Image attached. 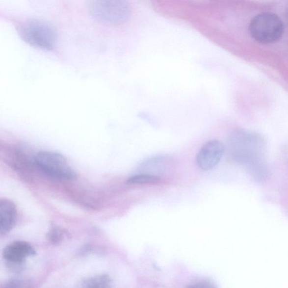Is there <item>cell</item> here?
I'll return each instance as SVG.
<instances>
[{"mask_svg":"<svg viewBox=\"0 0 288 288\" xmlns=\"http://www.w3.org/2000/svg\"><path fill=\"white\" fill-rule=\"evenodd\" d=\"M228 149L232 159L247 168L266 161V143L258 134L244 131L234 132L229 137Z\"/></svg>","mask_w":288,"mask_h":288,"instance_id":"6da1fadb","label":"cell"},{"mask_svg":"<svg viewBox=\"0 0 288 288\" xmlns=\"http://www.w3.org/2000/svg\"><path fill=\"white\" fill-rule=\"evenodd\" d=\"M19 36L32 47L52 51L57 43V34L53 26L44 21L29 19L16 26Z\"/></svg>","mask_w":288,"mask_h":288,"instance_id":"7a4b0ae2","label":"cell"},{"mask_svg":"<svg viewBox=\"0 0 288 288\" xmlns=\"http://www.w3.org/2000/svg\"><path fill=\"white\" fill-rule=\"evenodd\" d=\"M87 9L95 21L107 26L124 24L131 15V6L125 1H91Z\"/></svg>","mask_w":288,"mask_h":288,"instance_id":"3957f363","label":"cell"},{"mask_svg":"<svg viewBox=\"0 0 288 288\" xmlns=\"http://www.w3.org/2000/svg\"><path fill=\"white\" fill-rule=\"evenodd\" d=\"M249 33L257 42L262 44L275 43L283 36L284 26L282 19L277 15L266 12L252 19L249 26Z\"/></svg>","mask_w":288,"mask_h":288,"instance_id":"277c9868","label":"cell"},{"mask_svg":"<svg viewBox=\"0 0 288 288\" xmlns=\"http://www.w3.org/2000/svg\"><path fill=\"white\" fill-rule=\"evenodd\" d=\"M35 162L42 172L52 178L69 180L76 177L75 172L69 165L66 158L60 154L40 152L36 157Z\"/></svg>","mask_w":288,"mask_h":288,"instance_id":"5b68a950","label":"cell"},{"mask_svg":"<svg viewBox=\"0 0 288 288\" xmlns=\"http://www.w3.org/2000/svg\"><path fill=\"white\" fill-rule=\"evenodd\" d=\"M225 152L221 141L214 140L207 142L197 154V164L202 170L209 171L220 162Z\"/></svg>","mask_w":288,"mask_h":288,"instance_id":"8992f818","label":"cell"},{"mask_svg":"<svg viewBox=\"0 0 288 288\" xmlns=\"http://www.w3.org/2000/svg\"><path fill=\"white\" fill-rule=\"evenodd\" d=\"M17 210L14 203L8 199L0 200V233L1 235L9 233L16 224Z\"/></svg>","mask_w":288,"mask_h":288,"instance_id":"52a82bcc","label":"cell"},{"mask_svg":"<svg viewBox=\"0 0 288 288\" xmlns=\"http://www.w3.org/2000/svg\"><path fill=\"white\" fill-rule=\"evenodd\" d=\"M35 254L33 247L25 241H17L7 245L3 249V257L11 263H21L26 257Z\"/></svg>","mask_w":288,"mask_h":288,"instance_id":"ba28073f","label":"cell"},{"mask_svg":"<svg viewBox=\"0 0 288 288\" xmlns=\"http://www.w3.org/2000/svg\"><path fill=\"white\" fill-rule=\"evenodd\" d=\"M112 280L107 275H98L86 280L83 288H112Z\"/></svg>","mask_w":288,"mask_h":288,"instance_id":"9c48e42d","label":"cell"},{"mask_svg":"<svg viewBox=\"0 0 288 288\" xmlns=\"http://www.w3.org/2000/svg\"><path fill=\"white\" fill-rule=\"evenodd\" d=\"M160 181L158 177L147 175L139 174L131 177L127 183L130 185H145V184H155Z\"/></svg>","mask_w":288,"mask_h":288,"instance_id":"30bf717a","label":"cell"},{"mask_svg":"<svg viewBox=\"0 0 288 288\" xmlns=\"http://www.w3.org/2000/svg\"><path fill=\"white\" fill-rule=\"evenodd\" d=\"M32 284L27 280L14 279L9 280L3 288H32Z\"/></svg>","mask_w":288,"mask_h":288,"instance_id":"8fae6325","label":"cell"},{"mask_svg":"<svg viewBox=\"0 0 288 288\" xmlns=\"http://www.w3.org/2000/svg\"><path fill=\"white\" fill-rule=\"evenodd\" d=\"M48 239L52 244H59L63 239V233L62 230L56 226H52L50 230L48 235Z\"/></svg>","mask_w":288,"mask_h":288,"instance_id":"7c38bea8","label":"cell"},{"mask_svg":"<svg viewBox=\"0 0 288 288\" xmlns=\"http://www.w3.org/2000/svg\"><path fill=\"white\" fill-rule=\"evenodd\" d=\"M187 288H216V287L212 283L201 282L193 284Z\"/></svg>","mask_w":288,"mask_h":288,"instance_id":"4fadbf2b","label":"cell"}]
</instances>
